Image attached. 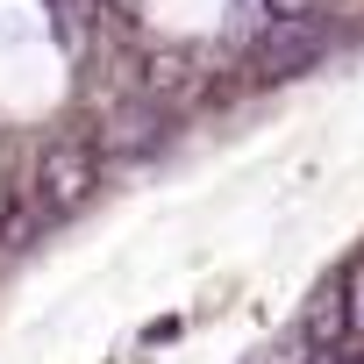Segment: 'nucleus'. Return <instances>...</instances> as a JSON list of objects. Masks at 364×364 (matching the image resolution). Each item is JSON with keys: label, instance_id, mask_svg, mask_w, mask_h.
<instances>
[{"label": "nucleus", "instance_id": "f257e3e1", "mask_svg": "<svg viewBox=\"0 0 364 364\" xmlns=\"http://www.w3.org/2000/svg\"><path fill=\"white\" fill-rule=\"evenodd\" d=\"M93 186H100V150H93L86 136H58V143L36 157V215H43V222L86 208Z\"/></svg>", "mask_w": 364, "mask_h": 364}, {"label": "nucleus", "instance_id": "f03ea898", "mask_svg": "<svg viewBox=\"0 0 364 364\" xmlns=\"http://www.w3.org/2000/svg\"><path fill=\"white\" fill-rule=\"evenodd\" d=\"M321 58V29L314 22H272L264 36H257V65L279 79V72H300V65H314Z\"/></svg>", "mask_w": 364, "mask_h": 364}, {"label": "nucleus", "instance_id": "7ed1b4c3", "mask_svg": "<svg viewBox=\"0 0 364 364\" xmlns=\"http://www.w3.org/2000/svg\"><path fill=\"white\" fill-rule=\"evenodd\" d=\"M343 328H350V279H321L307 314H300V336L307 343H336Z\"/></svg>", "mask_w": 364, "mask_h": 364}, {"label": "nucleus", "instance_id": "20e7f679", "mask_svg": "<svg viewBox=\"0 0 364 364\" xmlns=\"http://www.w3.org/2000/svg\"><path fill=\"white\" fill-rule=\"evenodd\" d=\"M171 86H193V65L178 58V50H150V58H143V93L157 100V93H171Z\"/></svg>", "mask_w": 364, "mask_h": 364}, {"label": "nucleus", "instance_id": "39448f33", "mask_svg": "<svg viewBox=\"0 0 364 364\" xmlns=\"http://www.w3.org/2000/svg\"><path fill=\"white\" fill-rule=\"evenodd\" d=\"M107 150H143V143H157V114L150 107H136V114H114V129L100 136Z\"/></svg>", "mask_w": 364, "mask_h": 364}, {"label": "nucleus", "instance_id": "423d86ee", "mask_svg": "<svg viewBox=\"0 0 364 364\" xmlns=\"http://www.w3.org/2000/svg\"><path fill=\"white\" fill-rule=\"evenodd\" d=\"M93 8H100V0H58V22H65V36H72V43L86 36V15H93Z\"/></svg>", "mask_w": 364, "mask_h": 364}, {"label": "nucleus", "instance_id": "0eeeda50", "mask_svg": "<svg viewBox=\"0 0 364 364\" xmlns=\"http://www.w3.org/2000/svg\"><path fill=\"white\" fill-rule=\"evenodd\" d=\"M314 8H321V0H264L272 22H314Z\"/></svg>", "mask_w": 364, "mask_h": 364}, {"label": "nucleus", "instance_id": "6e6552de", "mask_svg": "<svg viewBox=\"0 0 364 364\" xmlns=\"http://www.w3.org/2000/svg\"><path fill=\"white\" fill-rule=\"evenodd\" d=\"M350 328H357V336H364V264H357V272H350Z\"/></svg>", "mask_w": 364, "mask_h": 364}, {"label": "nucleus", "instance_id": "1a4fd4ad", "mask_svg": "<svg viewBox=\"0 0 364 364\" xmlns=\"http://www.w3.org/2000/svg\"><path fill=\"white\" fill-rule=\"evenodd\" d=\"M314 364H343V357H314Z\"/></svg>", "mask_w": 364, "mask_h": 364}]
</instances>
